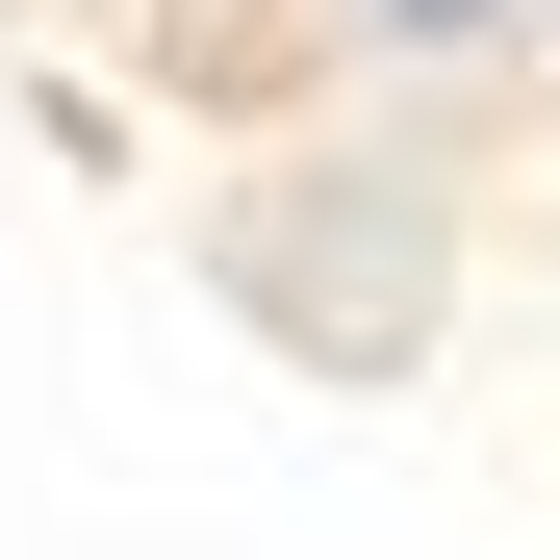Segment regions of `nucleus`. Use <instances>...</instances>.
<instances>
[{
    "mask_svg": "<svg viewBox=\"0 0 560 560\" xmlns=\"http://www.w3.org/2000/svg\"><path fill=\"white\" fill-rule=\"evenodd\" d=\"M408 26H485V0H408Z\"/></svg>",
    "mask_w": 560,
    "mask_h": 560,
    "instance_id": "obj_1",
    "label": "nucleus"
}]
</instances>
